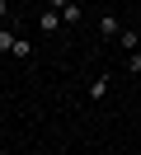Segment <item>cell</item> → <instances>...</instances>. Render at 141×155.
<instances>
[{"label":"cell","instance_id":"obj_1","mask_svg":"<svg viewBox=\"0 0 141 155\" xmlns=\"http://www.w3.org/2000/svg\"><path fill=\"white\" fill-rule=\"evenodd\" d=\"M56 24H61V10H42L38 14V28L42 33H56Z\"/></svg>","mask_w":141,"mask_h":155},{"label":"cell","instance_id":"obj_2","mask_svg":"<svg viewBox=\"0 0 141 155\" xmlns=\"http://www.w3.org/2000/svg\"><path fill=\"white\" fill-rule=\"evenodd\" d=\"M14 42H19V33L9 28V24H0V52H9V57H14Z\"/></svg>","mask_w":141,"mask_h":155},{"label":"cell","instance_id":"obj_3","mask_svg":"<svg viewBox=\"0 0 141 155\" xmlns=\"http://www.w3.org/2000/svg\"><path fill=\"white\" fill-rule=\"evenodd\" d=\"M118 42L127 47V57H132V52L141 47V33H136V28H122V33H118Z\"/></svg>","mask_w":141,"mask_h":155},{"label":"cell","instance_id":"obj_4","mask_svg":"<svg viewBox=\"0 0 141 155\" xmlns=\"http://www.w3.org/2000/svg\"><path fill=\"white\" fill-rule=\"evenodd\" d=\"M99 33H103V38H118V33H122V24L113 19V14H103V19H99Z\"/></svg>","mask_w":141,"mask_h":155},{"label":"cell","instance_id":"obj_5","mask_svg":"<svg viewBox=\"0 0 141 155\" xmlns=\"http://www.w3.org/2000/svg\"><path fill=\"white\" fill-rule=\"evenodd\" d=\"M108 94V75H99V80H89V99H103Z\"/></svg>","mask_w":141,"mask_h":155},{"label":"cell","instance_id":"obj_6","mask_svg":"<svg viewBox=\"0 0 141 155\" xmlns=\"http://www.w3.org/2000/svg\"><path fill=\"white\" fill-rule=\"evenodd\" d=\"M75 19H80V5H75V0H71V5H66V10H61V24H75Z\"/></svg>","mask_w":141,"mask_h":155},{"label":"cell","instance_id":"obj_7","mask_svg":"<svg viewBox=\"0 0 141 155\" xmlns=\"http://www.w3.org/2000/svg\"><path fill=\"white\" fill-rule=\"evenodd\" d=\"M14 19V5H9V0H0V24H9Z\"/></svg>","mask_w":141,"mask_h":155},{"label":"cell","instance_id":"obj_8","mask_svg":"<svg viewBox=\"0 0 141 155\" xmlns=\"http://www.w3.org/2000/svg\"><path fill=\"white\" fill-rule=\"evenodd\" d=\"M52 5H56V10H66V5H71V0H52Z\"/></svg>","mask_w":141,"mask_h":155}]
</instances>
